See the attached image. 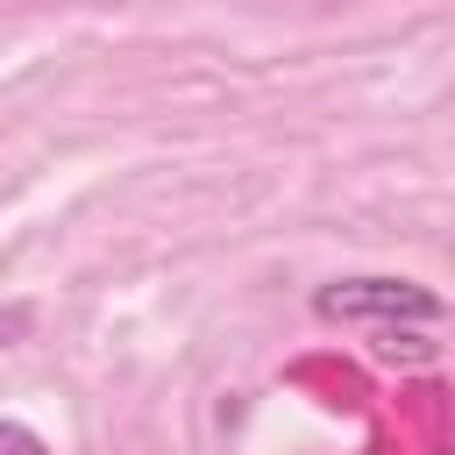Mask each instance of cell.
<instances>
[{
    "instance_id": "7a4b0ae2",
    "label": "cell",
    "mask_w": 455,
    "mask_h": 455,
    "mask_svg": "<svg viewBox=\"0 0 455 455\" xmlns=\"http://www.w3.org/2000/svg\"><path fill=\"white\" fill-rule=\"evenodd\" d=\"M0 455H50L28 427H14V419H0Z\"/></svg>"
},
{
    "instance_id": "6da1fadb",
    "label": "cell",
    "mask_w": 455,
    "mask_h": 455,
    "mask_svg": "<svg viewBox=\"0 0 455 455\" xmlns=\"http://www.w3.org/2000/svg\"><path fill=\"white\" fill-rule=\"evenodd\" d=\"M313 313L320 320H377V327H398V320H441V291L412 284V277H334L313 291Z\"/></svg>"
}]
</instances>
